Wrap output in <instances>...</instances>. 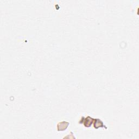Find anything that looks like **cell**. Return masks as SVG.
<instances>
[{
  "instance_id": "3",
  "label": "cell",
  "mask_w": 139,
  "mask_h": 139,
  "mask_svg": "<svg viewBox=\"0 0 139 139\" xmlns=\"http://www.w3.org/2000/svg\"><path fill=\"white\" fill-rule=\"evenodd\" d=\"M94 127L95 128L98 129L100 127H103V124L102 121H100L99 119L95 120V122L94 123Z\"/></svg>"
},
{
  "instance_id": "1",
  "label": "cell",
  "mask_w": 139,
  "mask_h": 139,
  "mask_svg": "<svg viewBox=\"0 0 139 139\" xmlns=\"http://www.w3.org/2000/svg\"><path fill=\"white\" fill-rule=\"evenodd\" d=\"M69 123L66 122H63L59 123L58 124V131H63L66 129L68 127Z\"/></svg>"
},
{
  "instance_id": "2",
  "label": "cell",
  "mask_w": 139,
  "mask_h": 139,
  "mask_svg": "<svg viewBox=\"0 0 139 139\" xmlns=\"http://www.w3.org/2000/svg\"><path fill=\"white\" fill-rule=\"evenodd\" d=\"M94 120V119L91 118L90 117H87V118H85V120L84 121V124L85 126L86 127H90V126L91 125V124L92 123V121Z\"/></svg>"
}]
</instances>
